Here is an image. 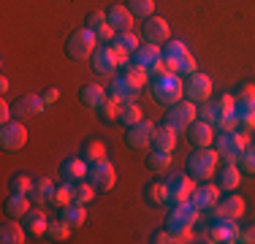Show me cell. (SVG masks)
I'll list each match as a JSON object with an SVG mask.
<instances>
[{"label": "cell", "mask_w": 255, "mask_h": 244, "mask_svg": "<svg viewBox=\"0 0 255 244\" xmlns=\"http://www.w3.org/2000/svg\"><path fill=\"white\" fill-rule=\"evenodd\" d=\"M198 215H201V209H196L193 201H185V204L174 206L171 217H168V231L174 234V244H187L196 239L193 236V225L198 223Z\"/></svg>", "instance_id": "1"}, {"label": "cell", "mask_w": 255, "mask_h": 244, "mask_svg": "<svg viewBox=\"0 0 255 244\" xmlns=\"http://www.w3.org/2000/svg\"><path fill=\"white\" fill-rule=\"evenodd\" d=\"M63 174H65V179H71V182H82L84 176L90 174V163L84 160V157H71V160H65Z\"/></svg>", "instance_id": "25"}, {"label": "cell", "mask_w": 255, "mask_h": 244, "mask_svg": "<svg viewBox=\"0 0 255 244\" xmlns=\"http://www.w3.org/2000/svg\"><path fill=\"white\" fill-rule=\"evenodd\" d=\"M152 146H155V149H160V152H174V146H177V130H174L168 122L163 127H157Z\"/></svg>", "instance_id": "24"}, {"label": "cell", "mask_w": 255, "mask_h": 244, "mask_svg": "<svg viewBox=\"0 0 255 244\" xmlns=\"http://www.w3.org/2000/svg\"><path fill=\"white\" fill-rule=\"evenodd\" d=\"M63 220L68 225H74V228H82L84 220H87V209H84V204H76V201H74V204H68L63 209Z\"/></svg>", "instance_id": "30"}, {"label": "cell", "mask_w": 255, "mask_h": 244, "mask_svg": "<svg viewBox=\"0 0 255 244\" xmlns=\"http://www.w3.org/2000/svg\"><path fill=\"white\" fill-rule=\"evenodd\" d=\"M217 106H220V103H217ZM239 125H242L239 109H220V114H217V122H215L217 130H236Z\"/></svg>", "instance_id": "28"}, {"label": "cell", "mask_w": 255, "mask_h": 244, "mask_svg": "<svg viewBox=\"0 0 255 244\" xmlns=\"http://www.w3.org/2000/svg\"><path fill=\"white\" fill-rule=\"evenodd\" d=\"M217 114H220V106H217V103H204V106L198 109V120L209 122V125L217 122Z\"/></svg>", "instance_id": "45"}, {"label": "cell", "mask_w": 255, "mask_h": 244, "mask_svg": "<svg viewBox=\"0 0 255 244\" xmlns=\"http://www.w3.org/2000/svg\"><path fill=\"white\" fill-rule=\"evenodd\" d=\"M242 215H245V201L239 195H228V198L217 201V206H215L217 220H239Z\"/></svg>", "instance_id": "17"}, {"label": "cell", "mask_w": 255, "mask_h": 244, "mask_svg": "<svg viewBox=\"0 0 255 244\" xmlns=\"http://www.w3.org/2000/svg\"><path fill=\"white\" fill-rule=\"evenodd\" d=\"M155 130H157L155 122H149V120H141L136 125H130V130H128V146H133V149H147V146H152Z\"/></svg>", "instance_id": "9"}, {"label": "cell", "mask_w": 255, "mask_h": 244, "mask_svg": "<svg viewBox=\"0 0 255 244\" xmlns=\"http://www.w3.org/2000/svg\"><path fill=\"white\" fill-rule=\"evenodd\" d=\"M187 54H190V49H187L185 41H171V44L166 46V52H163V57H166V60H177L179 68H182V60H185Z\"/></svg>", "instance_id": "37"}, {"label": "cell", "mask_w": 255, "mask_h": 244, "mask_svg": "<svg viewBox=\"0 0 255 244\" xmlns=\"http://www.w3.org/2000/svg\"><path fill=\"white\" fill-rule=\"evenodd\" d=\"M185 95L187 101L193 103H206L212 95V79L206 76V73H193V76H187V84H185Z\"/></svg>", "instance_id": "11"}, {"label": "cell", "mask_w": 255, "mask_h": 244, "mask_svg": "<svg viewBox=\"0 0 255 244\" xmlns=\"http://www.w3.org/2000/svg\"><path fill=\"white\" fill-rule=\"evenodd\" d=\"M239 242H242V244H255V225H250L247 231H242Z\"/></svg>", "instance_id": "52"}, {"label": "cell", "mask_w": 255, "mask_h": 244, "mask_svg": "<svg viewBox=\"0 0 255 244\" xmlns=\"http://www.w3.org/2000/svg\"><path fill=\"white\" fill-rule=\"evenodd\" d=\"M5 212H8V217H25L30 212V195L27 193H14L8 198V204H5Z\"/></svg>", "instance_id": "26"}, {"label": "cell", "mask_w": 255, "mask_h": 244, "mask_svg": "<svg viewBox=\"0 0 255 244\" xmlns=\"http://www.w3.org/2000/svg\"><path fill=\"white\" fill-rule=\"evenodd\" d=\"M152 95L157 103L163 106H177V103L185 98V84H182L179 73H166V76H157L152 82Z\"/></svg>", "instance_id": "3"}, {"label": "cell", "mask_w": 255, "mask_h": 244, "mask_svg": "<svg viewBox=\"0 0 255 244\" xmlns=\"http://www.w3.org/2000/svg\"><path fill=\"white\" fill-rule=\"evenodd\" d=\"M239 163H242V168H245V171H250V174H255V144H253V146H247V149L242 152Z\"/></svg>", "instance_id": "49"}, {"label": "cell", "mask_w": 255, "mask_h": 244, "mask_svg": "<svg viewBox=\"0 0 255 244\" xmlns=\"http://www.w3.org/2000/svg\"><path fill=\"white\" fill-rule=\"evenodd\" d=\"M93 198H95V185H93V182H79V185L74 187V201H76V204L87 206Z\"/></svg>", "instance_id": "41"}, {"label": "cell", "mask_w": 255, "mask_h": 244, "mask_svg": "<svg viewBox=\"0 0 255 244\" xmlns=\"http://www.w3.org/2000/svg\"><path fill=\"white\" fill-rule=\"evenodd\" d=\"M46 109V101L38 95H30L25 101L16 103V117H27V114H41Z\"/></svg>", "instance_id": "29"}, {"label": "cell", "mask_w": 255, "mask_h": 244, "mask_svg": "<svg viewBox=\"0 0 255 244\" xmlns=\"http://www.w3.org/2000/svg\"><path fill=\"white\" fill-rule=\"evenodd\" d=\"M52 195H54V185H52V179H46V176H44V179L35 182L30 198H33L38 206H46V204H52Z\"/></svg>", "instance_id": "27"}, {"label": "cell", "mask_w": 255, "mask_h": 244, "mask_svg": "<svg viewBox=\"0 0 255 244\" xmlns=\"http://www.w3.org/2000/svg\"><path fill=\"white\" fill-rule=\"evenodd\" d=\"M33 187H35V182L30 179V176H25V174H19V176H14L11 179V190L14 193H33Z\"/></svg>", "instance_id": "44"}, {"label": "cell", "mask_w": 255, "mask_h": 244, "mask_svg": "<svg viewBox=\"0 0 255 244\" xmlns=\"http://www.w3.org/2000/svg\"><path fill=\"white\" fill-rule=\"evenodd\" d=\"M166 185H168V204H171V206L190 201L193 190H196V185H193V179L187 174H171Z\"/></svg>", "instance_id": "7"}, {"label": "cell", "mask_w": 255, "mask_h": 244, "mask_svg": "<svg viewBox=\"0 0 255 244\" xmlns=\"http://www.w3.org/2000/svg\"><path fill=\"white\" fill-rule=\"evenodd\" d=\"M250 103H255V84H245L242 93L236 95V109H239V106H250Z\"/></svg>", "instance_id": "48"}, {"label": "cell", "mask_w": 255, "mask_h": 244, "mask_svg": "<svg viewBox=\"0 0 255 244\" xmlns=\"http://www.w3.org/2000/svg\"><path fill=\"white\" fill-rule=\"evenodd\" d=\"M123 71H125L123 76H125L128 82H130V84H136L138 90H141L144 84H147V76H149V71H147V68H141V65H138V63H128Z\"/></svg>", "instance_id": "33"}, {"label": "cell", "mask_w": 255, "mask_h": 244, "mask_svg": "<svg viewBox=\"0 0 255 244\" xmlns=\"http://www.w3.org/2000/svg\"><path fill=\"white\" fill-rule=\"evenodd\" d=\"M128 8L136 19L147 22L149 16H155V0H128Z\"/></svg>", "instance_id": "32"}, {"label": "cell", "mask_w": 255, "mask_h": 244, "mask_svg": "<svg viewBox=\"0 0 255 244\" xmlns=\"http://www.w3.org/2000/svg\"><path fill=\"white\" fill-rule=\"evenodd\" d=\"M190 201H193V206L196 209H215L217 206V201H220V185H209V182H204L201 187H196L190 195Z\"/></svg>", "instance_id": "14"}, {"label": "cell", "mask_w": 255, "mask_h": 244, "mask_svg": "<svg viewBox=\"0 0 255 244\" xmlns=\"http://www.w3.org/2000/svg\"><path fill=\"white\" fill-rule=\"evenodd\" d=\"M95 49H98V35H95L90 27H79V30L71 33V38H68V54L74 60L93 57Z\"/></svg>", "instance_id": "5"}, {"label": "cell", "mask_w": 255, "mask_h": 244, "mask_svg": "<svg viewBox=\"0 0 255 244\" xmlns=\"http://www.w3.org/2000/svg\"><path fill=\"white\" fill-rule=\"evenodd\" d=\"M179 73H185V76H193V73H196V57H193V54H187V57L182 60Z\"/></svg>", "instance_id": "50"}, {"label": "cell", "mask_w": 255, "mask_h": 244, "mask_svg": "<svg viewBox=\"0 0 255 244\" xmlns=\"http://www.w3.org/2000/svg\"><path fill=\"white\" fill-rule=\"evenodd\" d=\"M74 187L76 185H60V187H54V195H52V204L54 206H60V209H65L68 204H74Z\"/></svg>", "instance_id": "36"}, {"label": "cell", "mask_w": 255, "mask_h": 244, "mask_svg": "<svg viewBox=\"0 0 255 244\" xmlns=\"http://www.w3.org/2000/svg\"><path fill=\"white\" fill-rule=\"evenodd\" d=\"M25 228H27V234H33V236H44L46 231H49V220L41 212V206L38 209H30L25 215Z\"/></svg>", "instance_id": "23"}, {"label": "cell", "mask_w": 255, "mask_h": 244, "mask_svg": "<svg viewBox=\"0 0 255 244\" xmlns=\"http://www.w3.org/2000/svg\"><path fill=\"white\" fill-rule=\"evenodd\" d=\"M82 157L87 163H98V160H106V146H103V141H90L87 146H84Z\"/></svg>", "instance_id": "40"}, {"label": "cell", "mask_w": 255, "mask_h": 244, "mask_svg": "<svg viewBox=\"0 0 255 244\" xmlns=\"http://www.w3.org/2000/svg\"><path fill=\"white\" fill-rule=\"evenodd\" d=\"M220 109H236V98L234 95H220Z\"/></svg>", "instance_id": "54"}, {"label": "cell", "mask_w": 255, "mask_h": 244, "mask_svg": "<svg viewBox=\"0 0 255 244\" xmlns=\"http://www.w3.org/2000/svg\"><path fill=\"white\" fill-rule=\"evenodd\" d=\"M87 27L93 30L95 35H98V41H103V44H109V41L117 38V30H114V24L109 22V14H103V11H95V14H90Z\"/></svg>", "instance_id": "15"}, {"label": "cell", "mask_w": 255, "mask_h": 244, "mask_svg": "<svg viewBox=\"0 0 255 244\" xmlns=\"http://www.w3.org/2000/svg\"><path fill=\"white\" fill-rule=\"evenodd\" d=\"M250 146V136L247 133H236V130H220L215 136V149L220 152V160H226L228 166H234L242 157V152Z\"/></svg>", "instance_id": "2"}, {"label": "cell", "mask_w": 255, "mask_h": 244, "mask_svg": "<svg viewBox=\"0 0 255 244\" xmlns=\"http://www.w3.org/2000/svg\"><path fill=\"white\" fill-rule=\"evenodd\" d=\"M168 35H171V30H168V22L163 16H149L144 22V38H147V44H166Z\"/></svg>", "instance_id": "16"}, {"label": "cell", "mask_w": 255, "mask_h": 244, "mask_svg": "<svg viewBox=\"0 0 255 244\" xmlns=\"http://www.w3.org/2000/svg\"><path fill=\"white\" fill-rule=\"evenodd\" d=\"M168 166H171V152L155 149L152 155H149V168H152V171H166Z\"/></svg>", "instance_id": "43"}, {"label": "cell", "mask_w": 255, "mask_h": 244, "mask_svg": "<svg viewBox=\"0 0 255 244\" xmlns=\"http://www.w3.org/2000/svg\"><path fill=\"white\" fill-rule=\"evenodd\" d=\"M0 90H3V93H8V90H11V87H8V79H5V76L0 79Z\"/></svg>", "instance_id": "56"}, {"label": "cell", "mask_w": 255, "mask_h": 244, "mask_svg": "<svg viewBox=\"0 0 255 244\" xmlns=\"http://www.w3.org/2000/svg\"><path fill=\"white\" fill-rule=\"evenodd\" d=\"M209 239L206 242H215V244H226V242H239L242 228L236 225V220H217L215 225L209 228Z\"/></svg>", "instance_id": "13"}, {"label": "cell", "mask_w": 255, "mask_h": 244, "mask_svg": "<svg viewBox=\"0 0 255 244\" xmlns=\"http://www.w3.org/2000/svg\"><path fill=\"white\" fill-rule=\"evenodd\" d=\"M71 231H74V225H68L63 217H60L57 223H49V231H46V234H49L52 242H65L71 236Z\"/></svg>", "instance_id": "38"}, {"label": "cell", "mask_w": 255, "mask_h": 244, "mask_svg": "<svg viewBox=\"0 0 255 244\" xmlns=\"http://www.w3.org/2000/svg\"><path fill=\"white\" fill-rule=\"evenodd\" d=\"M217 163H220V152L209 149V146H198V152H193L190 160H187V171H190V176L206 182L217 171Z\"/></svg>", "instance_id": "4"}, {"label": "cell", "mask_w": 255, "mask_h": 244, "mask_svg": "<svg viewBox=\"0 0 255 244\" xmlns=\"http://www.w3.org/2000/svg\"><path fill=\"white\" fill-rule=\"evenodd\" d=\"M160 60H163V52H160V46H157V44L138 46L136 52H133V63H138L141 68H147V71H152Z\"/></svg>", "instance_id": "19"}, {"label": "cell", "mask_w": 255, "mask_h": 244, "mask_svg": "<svg viewBox=\"0 0 255 244\" xmlns=\"http://www.w3.org/2000/svg\"><path fill=\"white\" fill-rule=\"evenodd\" d=\"M114 44L125 46L128 52H136V49H138V35L133 33V30H128V33H120L117 35V41H114Z\"/></svg>", "instance_id": "46"}, {"label": "cell", "mask_w": 255, "mask_h": 244, "mask_svg": "<svg viewBox=\"0 0 255 244\" xmlns=\"http://www.w3.org/2000/svg\"><path fill=\"white\" fill-rule=\"evenodd\" d=\"M0 122H3V125H8V122H11V106H8V103H0Z\"/></svg>", "instance_id": "53"}, {"label": "cell", "mask_w": 255, "mask_h": 244, "mask_svg": "<svg viewBox=\"0 0 255 244\" xmlns=\"http://www.w3.org/2000/svg\"><path fill=\"white\" fill-rule=\"evenodd\" d=\"M0 242L3 244H22L25 242V231H22V225H16L14 220H8V223L0 228Z\"/></svg>", "instance_id": "31"}, {"label": "cell", "mask_w": 255, "mask_h": 244, "mask_svg": "<svg viewBox=\"0 0 255 244\" xmlns=\"http://www.w3.org/2000/svg\"><path fill=\"white\" fill-rule=\"evenodd\" d=\"M147 201H149V204H155V206H166L168 204V185H166V182H155V185H149Z\"/></svg>", "instance_id": "35"}, {"label": "cell", "mask_w": 255, "mask_h": 244, "mask_svg": "<svg viewBox=\"0 0 255 244\" xmlns=\"http://www.w3.org/2000/svg\"><path fill=\"white\" fill-rule=\"evenodd\" d=\"M239 185H242V174H239V168H236V163L234 166H226V171L220 174V190L234 193Z\"/></svg>", "instance_id": "34"}, {"label": "cell", "mask_w": 255, "mask_h": 244, "mask_svg": "<svg viewBox=\"0 0 255 244\" xmlns=\"http://www.w3.org/2000/svg\"><path fill=\"white\" fill-rule=\"evenodd\" d=\"M123 109H125V103L120 101V98L109 95V98H106V103L101 106V114H103L106 120H120V114H123Z\"/></svg>", "instance_id": "39"}, {"label": "cell", "mask_w": 255, "mask_h": 244, "mask_svg": "<svg viewBox=\"0 0 255 244\" xmlns=\"http://www.w3.org/2000/svg\"><path fill=\"white\" fill-rule=\"evenodd\" d=\"M112 95L114 98H120V101L125 103H136L138 101V95H141V90L136 87V84H130L125 76H120V79H114V84H112Z\"/></svg>", "instance_id": "21"}, {"label": "cell", "mask_w": 255, "mask_h": 244, "mask_svg": "<svg viewBox=\"0 0 255 244\" xmlns=\"http://www.w3.org/2000/svg\"><path fill=\"white\" fill-rule=\"evenodd\" d=\"M144 120V114H141V109L136 106V103H128V106L123 109V114H120V122H123V125H136V122H141Z\"/></svg>", "instance_id": "42"}, {"label": "cell", "mask_w": 255, "mask_h": 244, "mask_svg": "<svg viewBox=\"0 0 255 244\" xmlns=\"http://www.w3.org/2000/svg\"><path fill=\"white\" fill-rule=\"evenodd\" d=\"M60 98V90H49V93H44V101H46V106H52L54 101Z\"/></svg>", "instance_id": "55"}, {"label": "cell", "mask_w": 255, "mask_h": 244, "mask_svg": "<svg viewBox=\"0 0 255 244\" xmlns=\"http://www.w3.org/2000/svg\"><path fill=\"white\" fill-rule=\"evenodd\" d=\"M239 120L247 130H255V103L250 106H239Z\"/></svg>", "instance_id": "47"}, {"label": "cell", "mask_w": 255, "mask_h": 244, "mask_svg": "<svg viewBox=\"0 0 255 244\" xmlns=\"http://www.w3.org/2000/svg\"><path fill=\"white\" fill-rule=\"evenodd\" d=\"M117 68H123L117 60V54H114V46H98L93 54V71L98 73V76H112Z\"/></svg>", "instance_id": "12"}, {"label": "cell", "mask_w": 255, "mask_h": 244, "mask_svg": "<svg viewBox=\"0 0 255 244\" xmlns=\"http://www.w3.org/2000/svg\"><path fill=\"white\" fill-rule=\"evenodd\" d=\"M27 141V127L22 125V122H8V125H3V130H0V146H3L5 152H19L22 146Z\"/></svg>", "instance_id": "10"}, {"label": "cell", "mask_w": 255, "mask_h": 244, "mask_svg": "<svg viewBox=\"0 0 255 244\" xmlns=\"http://www.w3.org/2000/svg\"><path fill=\"white\" fill-rule=\"evenodd\" d=\"M187 136H190V141L196 146H212L217 133H215V125H209V122H204V120H196L187 127Z\"/></svg>", "instance_id": "18"}, {"label": "cell", "mask_w": 255, "mask_h": 244, "mask_svg": "<svg viewBox=\"0 0 255 244\" xmlns=\"http://www.w3.org/2000/svg\"><path fill=\"white\" fill-rule=\"evenodd\" d=\"M152 242L155 244H174V234H171V231H157V234L152 236Z\"/></svg>", "instance_id": "51"}, {"label": "cell", "mask_w": 255, "mask_h": 244, "mask_svg": "<svg viewBox=\"0 0 255 244\" xmlns=\"http://www.w3.org/2000/svg\"><path fill=\"white\" fill-rule=\"evenodd\" d=\"M106 90L101 84H84L82 87V103L90 109V112H101V106L106 103Z\"/></svg>", "instance_id": "20"}, {"label": "cell", "mask_w": 255, "mask_h": 244, "mask_svg": "<svg viewBox=\"0 0 255 244\" xmlns=\"http://www.w3.org/2000/svg\"><path fill=\"white\" fill-rule=\"evenodd\" d=\"M196 120H198V109H196V103H193V101H179L177 106H171V112H168V117H166V122L177 133L187 130Z\"/></svg>", "instance_id": "6"}, {"label": "cell", "mask_w": 255, "mask_h": 244, "mask_svg": "<svg viewBox=\"0 0 255 244\" xmlns=\"http://www.w3.org/2000/svg\"><path fill=\"white\" fill-rule=\"evenodd\" d=\"M87 179L95 185V190H112L114 182H117V171L109 160H98V163H90Z\"/></svg>", "instance_id": "8"}, {"label": "cell", "mask_w": 255, "mask_h": 244, "mask_svg": "<svg viewBox=\"0 0 255 244\" xmlns=\"http://www.w3.org/2000/svg\"><path fill=\"white\" fill-rule=\"evenodd\" d=\"M133 19H136V16H133L130 8H125V5H112V8H109V22L114 24L117 33H128V30H133Z\"/></svg>", "instance_id": "22"}]
</instances>
